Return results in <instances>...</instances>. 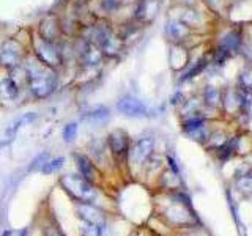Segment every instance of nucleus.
Masks as SVG:
<instances>
[{
    "label": "nucleus",
    "instance_id": "nucleus-1",
    "mask_svg": "<svg viewBox=\"0 0 252 236\" xmlns=\"http://www.w3.org/2000/svg\"><path fill=\"white\" fill-rule=\"evenodd\" d=\"M29 74V88L36 99H46L55 91L59 85V77L54 69L43 65L41 61L30 63L27 68Z\"/></svg>",
    "mask_w": 252,
    "mask_h": 236
},
{
    "label": "nucleus",
    "instance_id": "nucleus-2",
    "mask_svg": "<svg viewBox=\"0 0 252 236\" xmlns=\"http://www.w3.org/2000/svg\"><path fill=\"white\" fill-rule=\"evenodd\" d=\"M60 186L77 203H93L98 197L94 184H92L90 181H87L81 175H63L60 178Z\"/></svg>",
    "mask_w": 252,
    "mask_h": 236
},
{
    "label": "nucleus",
    "instance_id": "nucleus-3",
    "mask_svg": "<svg viewBox=\"0 0 252 236\" xmlns=\"http://www.w3.org/2000/svg\"><path fill=\"white\" fill-rule=\"evenodd\" d=\"M94 35V44H96L99 49L102 51L104 55H109V57H115V55L120 54L122 51V39L114 35L112 29H110L107 24L101 22L94 26L93 30Z\"/></svg>",
    "mask_w": 252,
    "mask_h": 236
},
{
    "label": "nucleus",
    "instance_id": "nucleus-4",
    "mask_svg": "<svg viewBox=\"0 0 252 236\" xmlns=\"http://www.w3.org/2000/svg\"><path fill=\"white\" fill-rule=\"evenodd\" d=\"M33 46H35L36 57L43 65L49 66L52 69L62 65V51L55 46V43H49V41H44L41 38H38L33 43Z\"/></svg>",
    "mask_w": 252,
    "mask_h": 236
},
{
    "label": "nucleus",
    "instance_id": "nucleus-5",
    "mask_svg": "<svg viewBox=\"0 0 252 236\" xmlns=\"http://www.w3.org/2000/svg\"><path fill=\"white\" fill-rule=\"evenodd\" d=\"M117 109L120 114H123L126 117H131V118L150 117V109L139 98H134L131 94H126V96L118 99Z\"/></svg>",
    "mask_w": 252,
    "mask_h": 236
},
{
    "label": "nucleus",
    "instance_id": "nucleus-6",
    "mask_svg": "<svg viewBox=\"0 0 252 236\" xmlns=\"http://www.w3.org/2000/svg\"><path fill=\"white\" fill-rule=\"evenodd\" d=\"M22 60V46L18 39H8L0 47V65L3 68L13 69Z\"/></svg>",
    "mask_w": 252,
    "mask_h": 236
},
{
    "label": "nucleus",
    "instance_id": "nucleus-7",
    "mask_svg": "<svg viewBox=\"0 0 252 236\" xmlns=\"http://www.w3.org/2000/svg\"><path fill=\"white\" fill-rule=\"evenodd\" d=\"M107 147L115 159H123L129 153V137L123 129H114L107 136Z\"/></svg>",
    "mask_w": 252,
    "mask_h": 236
},
{
    "label": "nucleus",
    "instance_id": "nucleus-8",
    "mask_svg": "<svg viewBox=\"0 0 252 236\" xmlns=\"http://www.w3.org/2000/svg\"><path fill=\"white\" fill-rule=\"evenodd\" d=\"M153 148H155V140H153V137H142L129 149L131 162L136 164V165L145 164V161L148 159L150 156H152Z\"/></svg>",
    "mask_w": 252,
    "mask_h": 236
},
{
    "label": "nucleus",
    "instance_id": "nucleus-9",
    "mask_svg": "<svg viewBox=\"0 0 252 236\" xmlns=\"http://www.w3.org/2000/svg\"><path fill=\"white\" fill-rule=\"evenodd\" d=\"M159 6H161L159 0H137L136 10H134L136 19L144 24L153 22L158 13H159Z\"/></svg>",
    "mask_w": 252,
    "mask_h": 236
},
{
    "label": "nucleus",
    "instance_id": "nucleus-10",
    "mask_svg": "<svg viewBox=\"0 0 252 236\" xmlns=\"http://www.w3.org/2000/svg\"><path fill=\"white\" fill-rule=\"evenodd\" d=\"M60 35V22L55 14H49L39 24V38L44 41L55 43Z\"/></svg>",
    "mask_w": 252,
    "mask_h": 236
},
{
    "label": "nucleus",
    "instance_id": "nucleus-11",
    "mask_svg": "<svg viewBox=\"0 0 252 236\" xmlns=\"http://www.w3.org/2000/svg\"><path fill=\"white\" fill-rule=\"evenodd\" d=\"M74 157H76L79 175L84 177L87 181H90L92 184H96L98 179H99V172H98L96 167H94L93 161L85 154H76Z\"/></svg>",
    "mask_w": 252,
    "mask_h": 236
},
{
    "label": "nucleus",
    "instance_id": "nucleus-12",
    "mask_svg": "<svg viewBox=\"0 0 252 236\" xmlns=\"http://www.w3.org/2000/svg\"><path fill=\"white\" fill-rule=\"evenodd\" d=\"M77 214L81 216L84 222L99 225V227H104L106 224L104 214L96 206H93L92 203H77Z\"/></svg>",
    "mask_w": 252,
    "mask_h": 236
},
{
    "label": "nucleus",
    "instance_id": "nucleus-13",
    "mask_svg": "<svg viewBox=\"0 0 252 236\" xmlns=\"http://www.w3.org/2000/svg\"><path fill=\"white\" fill-rule=\"evenodd\" d=\"M102 59H104V54L94 43H87L84 46L81 54V63L84 68H96L102 63Z\"/></svg>",
    "mask_w": 252,
    "mask_h": 236
},
{
    "label": "nucleus",
    "instance_id": "nucleus-14",
    "mask_svg": "<svg viewBox=\"0 0 252 236\" xmlns=\"http://www.w3.org/2000/svg\"><path fill=\"white\" fill-rule=\"evenodd\" d=\"M165 35L173 43H181L189 36V27L178 19H170L165 26Z\"/></svg>",
    "mask_w": 252,
    "mask_h": 236
},
{
    "label": "nucleus",
    "instance_id": "nucleus-15",
    "mask_svg": "<svg viewBox=\"0 0 252 236\" xmlns=\"http://www.w3.org/2000/svg\"><path fill=\"white\" fill-rule=\"evenodd\" d=\"M84 118H85L87 121L94 123V124H104L110 118V112H109L107 107L98 106L96 109H93V110H90V112H87L84 115Z\"/></svg>",
    "mask_w": 252,
    "mask_h": 236
},
{
    "label": "nucleus",
    "instance_id": "nucleus-16",
    "mask_svg": "<svg viewBox=\"0 0 252 236\" xmlns=\"http://www.w3.org/2000/svg\"><path fill=\"white\" fill-rule=\"evenodd\" d=\"M188 65V52L180 46H173L170 51V66L173 69H181Z\"/></svg>",
    "mask_w": 252,
    "mask_h": 236
},
{
    "label": "nucleus",
    "instance_id": "nucleus-17",
    "mask_svg": "<svg viewBox=\"0 0 252 236\" xmlns=\"http://www.w3.org/2000/svg\"><path fill=\"white\" fill-rule=\"evenodd\" d=\"M18 93H19V88H18V85L14 84L13 79L5 77L0 81V96L2 98L14 99L16 96H18Z\"/></svg>",
    "mask_w": 252,
    "mask_h": 236
},
{
    "label": "nucleus",
    "instance_id": "nucleus-18",
    "mask_svg": "<svg viewBox=\"0 0 252 236\" xmlns=\"http://www.w3.org/2000/svg\"><path fill=\"white\" fill-rule=\"evenodd\" d=\"M203 98L210 107H218L220 104V101H222V98H220V90L216 88V87H207L203 93Z\"/></svg>",
    "mask_w": 252,
    "mask_h": 236
},
{
    "label": "nucleus",
    "instance_id": "nucleus-19",
    "mask_svg": "<svg viewBox=\"0 0 252 236\" xmlns=\"http://www.w3.org/2000/svg\"><path fill=\"white\" fill-rule=\"evenodd\" d=\"M16 134H18V128H16L14 124L6 126V128L0 129V147L10 145L11 142L16 139Z\"/></svg>",
    "mask_w": 252,
    "mask_h": 236
},
{
    "label": "nucleus",
    "instance_id": "nucleus-20",
    "mask_svg": "<svg viewBox=\"0 0 252 236\" xmlns=\"http://www.w3.org/2000/svg\"><path fill=\"white\" fill-rule=\"evenodd\" d=\"M63 164H65V157H55V159H49L44 165L43 169L39 170L43 173V175H51V173L57 172L63 167Z\"/></svg>",
    "mask_w": 252,
    "mask_h": 236
},
{
    "label": "nucleus",
    "instance_id": "nucleus-21",
    "mask_svg": "<svg viewBox=\"0 0 252 236\" xmlns=\"http://www.w3.org/2000/svg\"><path fill=\"white\" fill-rule=\"evenodd\" d=\"M238 44H240V35L236 33V31H228L222 39V49L227 52L235 51L236 47H238Z\"/></svg>",
    "mask_w": 252,
    "mask_h": 236
},
{
    "label": "nucleus",
    "instance_id": "nucleus-22",
    "mask_svg": "<svg viewBox=\"0 0 252 236\" xmlns=\"http://www.w3.org/2000/svg\"><path fill=\"white\" fill-rule=\"evenodd\" d=\"M49 157H51V154H49V151H43V153H39L33 161L30 162V165H29V172H36V170H41L43 169V165L49 161Z\"/></svg>",
    "mask_w": 252,
    "mask_h": 236
},
{
    "label": "nucleus",
    "instance_id": "nucleus-23",
    "mask_svg": "<svg viewBox=\"0 0 252 236\" xmlns=\"http://www.w3.org/2000/svg\"><path fill=\"white\" fill-rule=\"evenodd\" d=\"M77 123H68L63 128V140H65V144H73L77 137Z\"/></svg>",
    "mask_w": 252,
    "mask_h": 236
},
{
    "label": "nucleus",
    "instance_id": "nucleus-24",
    "mask_svg": "<svg viewBox=\"0 0 252 236\" xmlns=\"http://www.w3.org/2000/svg\"><path fill=\"white\" fill-rule=\"evenodd\" d=\"M81 236H102V227L85 222L81 228Z\"/></svg>",
    "mask_w": 252,
    "mask_h": 236
},
{
    "label": "nucleus",
    "instance_id": "nucleus-25",
    "mask_svg": "<svg viewBox=\"0 0 252 236\" xmlns=\"http://www.w3.org/2000/svg\"><path fill=\"white\" fill-rule=\"evenodd\" d=\"M207 66V59H200L197 63H194V66L188 71V73H185V76L181 77V81H188V79H191V77H194L195 74H199L200 71Z\"/></svg>",
    "mask_w": 252,
    "mask_h": 236
},
{
    "label": "nucleus",
    "instance_id": "nucleus-26",
    "mask_svg": "<svg viewBox=\"0 0 252 236\" xmlns=\"http://www.w3.org/2000/svg\"><path fill=\"white\" fill-rule=\"evenodd\" d=\"M183 24H186V26H197V24L200 22V16L197 14L195 11L192 10H188L183 16H181V19H180Z\"/></svg>",
    "mask_w": 252,
    "mask_h": 236
},
{
    "label": "nucleus",
    "instance_id": "nucleus-27",
    "mask_svg": "<svg viewBox=\"0 0 252 236\" xmlns=\"http://www.w3.org/2000/svg\"><path fill=\"white\" fill-rule=\"evenodd\" d=\"M202 126H205V120H202V118H189L188 121H185V124H183V129L189 134V132H192V131H195V129H199V128H202Z\"/></svg>",
    "mask_w": 252,
    "mask_h": 236
},
{
    "label": "nucleus",
    "instance_id": "nucleus-28",
    "mask_svg": "<svg viewBox=\"0 0 252 236\" xmlns=\"http://www.w3.org/2000/svg\"><path fill=\"white\" fill-rule=\"evenodd\" d=\"M38 118V115L35 114V112H27V114H24L21 118H18L16 120V123H14V126L16 128H22V126H26V124H30V123H33L35 120Z\"/></svg>",
    "mask_w": 252,
    "mask_h": 236
},
{
    "label": "nucleus",
    "instance_id": "nucleus-29",
    "mask_svg": "<svg viewBox=\"0 0 252 236\" xmlns=\"http://www.w3.org/2000/svg\"><path fill=\"white\" fill-rule=\"evenodd\" d=\"M238 187L241 189L243 192L246 194H251L252 192V177H243L238 179Z\"/></svg>",
    "mask_w": 252,
    "mask_h": 236
},
{
    "label": "nucleus",
    "instance_id": "nucleus-30",
    "mask_svg": "<svg viewBox=\"0 0 252 236\" xmlns=\"http://www.w3.org/2000/svg\"><path fill=\"white\" fill-rule=\"evenodd\" d=\"M122 5V0H102V8L106 11H117Z\"/></svg>",
    "mask_w": 252,
    "mask_h": 236
},
{
    "label": "nucleus",
    "instance_id": "nucleus-31",
    "mask_svg": "<svg viewBox=\"0 0 252 236\" xmlns=\"http://www.w3.org/2000/svg\"><path fill=\"white\" fill-rule=\"evenodd\" d=\"M44 235L46 236H65V235H63L60 230H59V228H54V227H47V228H44Z\"/></svg>",
    "mask_w": 252,
    "mask_h": 236
},
{
    "label": "nucleus",
    "instance_id": "nucleus-32",
    "mask_svg": "<svg viewBox=\"0 0 252 236\" xmlns=\"http://www.w3.org/2000/svg\"><path fill=\"white\" fill-rule=\"evenodd\" d=\"M11 233H13L11 230H6V232H5V233L2 235V236H11Z\"/></svg>",
    "mask_w": 252,
    "mask_h": 236
},
{
    "label": "nucleus",
    "instance_id": "nucleus-33",
    "mask_svg": "<svg viewBox=\"0 0 252 236\" xmlns=\"http://www.w3.org/2000/svg\"><path fill=\"white\" fill-rule=\"evenodd\" d=\"M19 236H27V230H22Z\"/></svg>",
    "mask_w": 252,
    "mask_h": 236
},
{
    "label": "nucleus",
    "instance_id": "nucleus-34",
    "mask_svg": "<svg viewBox=\"0 0 252 236\" xmlns=\"http://www.w3.org/2000/svg\"><path fill=\"white\" fill-rule=\"evenodd\" d=\"M249 175H251V177H252V170H251V173H249Z\"/></svg>",
    "mask_w": 252,
    "mask_h": 236
}]
</instances>
